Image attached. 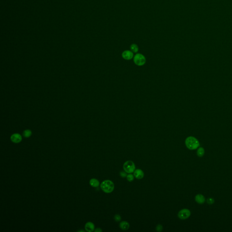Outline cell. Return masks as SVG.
<instances>
[{"mask_svg":"<svg viewBox=\"0 0 232 232\" xmlns=\"http://www.w3.org/2000/svg\"><path fill=\"white\" fill-rule=\"evenodd\" d=\"M207 202L208 204H212L213 203H214L215 200H214V199H213L212 198H208L207 199Z\"/></svg>","mask_w":232,"mask_h":232,"instance_id":"19","label":"cell"},{"mask_svg":"<svg viewBox=\"0 0 232 232\" xmlns=\"http://www.w3.org/2000/svg\"><path fill=\"white\" fill-rule=\"evenodd\" d=\"M122 56L125 59L130 60L133 57V54L131 51H125L123 53Z\"/></svg>","mask_w":232,"mask_h":232,"instance_id":"7","label":"cell"},{"mask_svg":"<svg viewBox=\"0 0 232 232\" xmlns=\"http://www.w3.org/2000/svg\"><path fill=\"white\" fill-rule=\"evenodd\" d=\"M195 200L198 204H204L205 201V197L201 194H198L196 195L195 197Z\"/></svg>","mask_w":232,"mask_h":232,"instance_id":"9","label":"cell"},{"mask_svg":"<svg viewBox=\"0 0 232 232\" xmlns=\"http://www.w3.org/2000/svg\"><path fill=\"white\" fill-rule=\"evenodd\" d=\"M134 176L137 179H142L144 176V173L142 170L136 169L134 172Z\"/></svg>","mask_w":232,"mask_h":232,"instance_id":"8","label":"cell"},{"mask_svg":"<svg viewBox=\"0 0 232 232\" xmlns=\"http://www.w3.org/2000/svg\"><path fill=\"white\" fill-rule=\"evenodd\" d=\"M89 184L92 187H97L99 185V182L96 179H92L90 180Z\"/></svg>","mask_w":232,"mask_h":232,"instance_id":"12","label":"cell"},{"mask_svg":"<svg viewBox=\"0 0 232 232\" xmlns=\"http://www.w3.org/2000/svg\"><path fill=\"white\" fill-rule=\"evenodd\" d=\"M162 230H163V227H162V226L161 224H158V225L156 226V230L157 232H161V231H162Z\"/></svg>","mask_w":232,"mask_h":232,"instance_id":"17","label":"cell"},{"mask_svg":"<svg viewBox=\"0 0 232 232\" xmlns=\"http://www.w3.org/2000/svg\"><path fill=\"white\" fill-rule=\"evenodd\" d=\"M22 136L20 134L15 133L11 137V140L12 142L15 143H18L22 141Z\"/></svg>","mask_w":232,"mask_h":232,"instance_id":"6","label":"cell"},{"mask_svg":"<svg viewBox=\"0 0 232 232\" xmlns=\"http://www.w3.org/2000/svg\"><path fill=\"white\" fill-rule=\"evenodd\" d=\"M100 187L105 193H111L114 190V183L111 180H105L101 183Z\"/></svg>","mask_w":232,"mask_h":232,"instance_id":"2","label":"cell"},{"mask_svg":"<svg viewBox=\"0 0 232 232\" xmlns=\"http://www.w3.org/2000/svg\"><path fill=\"white\" fill-rule=\"evenodd\" d=\"M114 219L116 222H119L121 221V217L119 215H116L114 216Z\"/></svg>","mask_w":232,"mask_h":232,"instance_id":"18","label":"cell"},{"mask_svg":"<svg viewBox=\"0 0 232 232\" xmlns=\"http://www.w3.org/2000/svg\"><path fill=\"white\" fill-rule=\"evenodd\" d=\"M94 224L92 223V222H88L87 223H86L85 226V228L86 230L88 232H92L94 231Z\"/></svg>","mask_w":232,"mask_h":232,"instance_id":"10","label":"cell"},{"mask_svg":"<svg viewBox=\"0 0 232 232\" xmlns=\"http://www.w3.org/2000/svg\"><path fill=\"white\" fill-rule=\"evenodd\" d=\"M120 175L121 177L124 178L126 177V176H127V174L125 173L124 172H123V171H121L120 172Z\"/></svg>","mask_w":232,"mask_h":232,"instance_id":"20","label":"cell"},{"mask_svg":"<svg viewBox=\"0 0 232 232\" xmlns=\"http://www.w3.org/2000/svg\"><path fill=\"white\" fill-rule=\"evenodd\" d=\"M31 134H32V132H31L30 130H25L24 132H23V136H24L25 137H26V138L30 137L31 135Z\"/></svg>","mask_w":232,"mask_h":232,"instance_id":"14","label":"cell"},{"mask_svg":"<svg viewBox=\"0 0 232 232\" xmlns=\"http://www.w3.org/2000/svg\"><path fill=\"white\" fill-rule=\"evenodd\" d=\"M119 226L123 230H126L129 229L130 225H129V223L127 222L123 221L121 222Z\"/></svg>","mask_w":232,"mask_h":232,"instance_id":"11","label":"cell"},{"mask_svg":"<svg viewBox=\"0 0 232 232\" xmlns=\"http://www.w3.org/2000/svg\"><path fill=\"white\" fill-rule=\"evenodd\" d=\"M127 180L128 181H132L134 179V175H132V174H128L127 176Z\"/></svg>","mask_w":232,"mask_h":232,"instance_id":"16","label":"cell"},{"mask_svg":"<svg viewBox=\"0 0 232 232\" xmlns=\"http://www.w3.org/2000/svg\"><path fill=\"white\" fill-rule=\"evenodd\" d=\"M191 215L190 210L187 208H184L179 212L178 216L180 219L184 220L188 219L191 216Z\"/></svg>","mask_w":232,"mask_h":232,"instance_id":"5","label":"cell"},{"mask_svg":"<svg viewBox=\"0 0 232 232\" xmlns=\"http://www.w3.org/2000/svg\"><path fill=\"white\" fill-rule=\"evenodd\" d=\"M185 143L186 147L191 150L197 149L199 146V143L198 140L193 136H189L186 138Z\"/></svg>","mask_w":232,"mask_h":232,"instance_id":"1","label":"cell"},{"mask_svg":"<svg viewBox=\"0 0 232 232\" xmlns=\"http://www.w3.org/2000/svg\"><path fill=\"white\" fill-rule=\"evenodd\" d=\"M134 62L137 65L142 66L146 63V59L142 54H137L134 57Z\"/></svg>","mask_w":232,"mask_h":232,"instance_id":"4","label":"cell"},{"mask_svg":"<svg viewBox=\"0 0 232 232\" xmlns=\"http://www.w3.org/2000/svg\"><path fill=\"white\" fill-rule=\"evenodd\" d=\"M135 165L131 160H128L124 163L123 165V169L126 173L131 174L135 171Z\"/></svg>","mask_w":232,"mask_h":232,"instance_id":"3","label":"cell"},{"mask_svg":"<svg viewBox=\"0 0 232 232\" xmlns=\"http://www.w3.org/2000/svg\"><path fill=\"white\" fill-rule=\"evenodd\" d=\"M204 154V150L203 147H199L198 149L197 154L199 157H202Z\"/></svg>","mask_w":232,"mask_h":232,"instance_id":"13","label":"cell"},{"mask_svg":"<svg viewBox=\"0 0 232 232\" xmlns=\"http://www.w3.org/2000/svg\"><path fill=\"white\" fill-rule=\"evenodd\" d=\"M130 49L132 52L134 53H136L138 52V47L136 44H131L130 47Z\"/></svg>","mask_w":232,"mask_h":232,"instance_id":"15","label":"cell"},{"mask_svg":"<svg viewBox=\"0 0 232 232\" xmlns=\"http://www.w3.org/2000/svg\"><path fill=\"white\" fill-rule=\"evenodd\" d=\"M102 230H101L100 228H97L96 230H95V232H102Z\"/></svg>","mask_w":232,"mask_h":232,"instance_id":"21","label":"cell"}]
</instances>
